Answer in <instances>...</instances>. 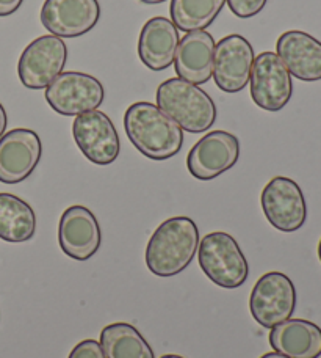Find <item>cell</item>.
I'll list each match as a JSON object with an SVG mask.
<instances>
[{
  "mask_svg": "<svg viewBox=\"0 0 321 358\" xmlns=\"http://www.w3.org/2000/svg\"><path fill=\"white\" fill-rule=\"evenodd\" d=\"M100 346L107 358H156L149 343L132 324H110L100 331Z\"/></svg>",
  "mask_w": 321,
  "mask_h": 358,
  "instance_id": "44dd1931",
  "label": "cell"
},
{
  "mask_svg": "<svg viewBox=\"0 0 321 358\" xmlns=\"http://www.w3.org/2000/svg\"><path fill=\"white\" fill-rule=\"evenodd\" d=\"M199 229L190 217H171L151 236L146 247V266L157 277L184 272L196 257Z\"/></svg>",
  "mask_w": 321,
  "mask_h": 358,
  "instance_id": "7a4b0ae2",
  "label": "cell"
},
{
  "mask_svg": "<svg viewBox=\"0 0 321 358\" xmlns=\"http://www.w3.org/2000/svg\"><path fill=\"white\" fill-rule=\"evenodd\" d=\"M43 152L41 138L31 129H13L0 137V182L19 184L33 173Z\"/></svg>",
  "mask_w": 321,
  "mask_h": 358,
  "instance_id": "4fadbf2b",
  "label": "cell"
},
{
  "mask_svg": "<svg viewBox=\"0 0 321 358\" xmlns=\"http://www.w3.org/2000/svg\"><path fill=\"white\" fill-rule=\"evenodd\" d=\"M297 308L293 281L281 272H268L257 280L249 299V310L257 324L265 329L290 319Z\"/></svg>",
  "mask_w": 321,
  "mask_h": 358,
  "instance_id": "5b68a950",
  "label": "cell"
},
{
  "mask_svg": "<svg viewBox=\"0 0 321 358\" xmlns=\"http://www.w3.org/2000/svg\"><path fill=\"white\" fill-rule=\"evenodd\" d=\"M6 124H8V117H6L3 106L0 104V137H2L6 131Z\"/></svg>",
  "mask_w": 321,
  "mask_h": 358,
  "instance_id": "484cf974",
  "label": "cell"
},
{
  "mask_svg": "<svg viewBox=\"0 0 321 358\" xmlns=\"http://www.w3.org/2000/svg\"><path fill=\"white\" fill-rule=\"evenodd\" d=\"M269 344L288 358L321 357V329L306 319H287L271 329Z\"/></svg>",
  "mask_w": 321,
  "mask_h": 358,
  "instance_id": "d6986e66",
  "label": "cell"
},
{
  "mask_svg": "<svg viewBox=\"0 0 321 358\" xmlns=\"http://www.w3.org/2000/svg\"><path fill=\"white\" fill-rule=\"evenodd\" d=\"M249 84L254 104L267 112H279L292 99V76L274 52L255 57Z\"/></svg>",
  "mask_w": 321,
  "mask_h": 358,
  "instance_id": "9c48e42d",
  "label": "cell"
},
{
  "mask_svg": "<svg viewBox=\"0 0 321 358\" xmlns=\"http://www.w3.org/2000/svg\"><path fill=\"white\" fill-rule=\"evenodd\" d=\"M36 215L27 201L11 194H0V239L13 244L35 236Z\"/></svg>",
  "mask_w": 321,
  "mask_h": 358,
  "instance_id": "ffe728a7",
  "label": "cell"
},
{
  "mask_svg": "<svg viewBox=\"0 0 321 358\" xmlns=\"http://www.w3.org/2000/svg\"><path fill=\"white\" fill-rule=\"evenodd\" d=\"M226 0H172L170 6L172 24L177 30H204L215 21Z\"/></svg>",
  "mask_w": 321,
  "mask_h": 358,
  "instance_id": "7402d4cb",
  "label": "cell"
},
{
  "mask_svg": "<svg viewBox=\"0 0 321 358\" xmlns=\"http://www.w3.org/2000/svg\"><path fill=\"white\" fill-rule=\"evenodd\" d=\"M24 0H0V17L10 16L19 10Z\"/></svg>",
  "mask_w": 321,
  "mask_h": 358,
  "instance_id": "d4e9b609",
  "label": "cell"
},
{
  "mask_svg": "<svg viewBox=\"0 0 321 358\" xmlns=\"http://www.w3.org/2000/svg\"><path fill=\"white\" fill-rule=\"evenodd\" d=\"M179 41V30L172 21L162 16L152 17L140 31V60L151 71H165L176 59Z\"/></svg>",
  "mask_w": 321,
  "mask_h": 358,
  "instance_id": "ac0fdd59",
  "label": "cell"
},
{
  "mask_svg": "<svg viewBox=\"0 0 321 358\" xmlns=\"http://www.w3.org/2000/svg\"><path fill=\"white\" fill-rule=\"evenodd\" d=\"M59 242L63 253L75 261H87L98 253L102 233L96 215L75 204L64 210L59 223Z\"/></svg>",
  "mask_w": 321,
  "mask_h": 358,
  "instance_id": "9a60e30c",
  "label": "cell"
},
{
  "mask_svg": "<svg viewBox=\"0 0 321 358\" xmlns=\"http://www.w3.org/2000/svg\"><path fill=\"white\" fill-rule=\"evenodd\" d=\"M318 258L321 261V239H320V244H318Z\"/></svg>",
  "mask_w": 321,
  "mask_h": 358,
  "instance_id": "f546056e",
  "label": "cell"
},
{
  "mask_svg": "<svg viewBox=\"0 0 321 358\" xmlns=\"http://www.w3.org/2000/svg\"><path fill=\"white\" fill-rule=\"evenodd\" d=\"M73 137L82 155L96 165H110L121 152L117 127L100 110L77 115L73 123Z\"/></svg>",
  "mask_w": 321,
  "mask_h": 358,
  "instance_id": "30bf717a",
  "label": "cell"
},
{
  "mask_svg": "<svg viewBox=\"0 0 321 358\" xmlns=\"http://www.w3.org/2000/svg\"><path fill=\"white\" fill-rule=\"evenodd\" d=\"M157 107L190 134L209 131L216 120L214 99L202 88L179 78L160 84Z\"/></svg>",
  "mask_w": 321,
  "mask_h": 358,
  "instance_id": "3957f363",
  "label": "cell"
},
{
  "mask_svg": "<svg viewBox=\"0 0 321 358\" xmlns=\"http://www.w3.org/2000/svg\"><path fill=\"white\" fill-rule=\"evenodd\" d=\"M100 17L98 0H46L41 24L59 38H77L91 31Z\"/></svg>",
  "mask_w": 321,
  "mask_h": 358,
  "instance_id": "5bb4252c",
  "label": "cell"
},
{
  "mask_svg": "<svg viewBox=\"0 0 321 358\" xmlns=\"http://www.w3.org/2000/svg\"><path fill=\"white\" fill-rule=\"evenodd\" d=\"M215 40L209 31H188L179 41L174 69L179 79L202 85L214 76Z\"/></svg>",
  "mask_w": 321,
  "mask_h": 358,
  "instance_id": "e0dca14e",
  "label": "cell"
},
{
  "mask_svg": "<svg viewBox=\"0 0 321 358\" xmlns=\"http://www.w3.org/2000/svg\"><path fill=\"white\" fill-rule=\"evenodd\" d=\"M140 2H143L146 5H158V3L166 2V0H140Z\"/></svg>",
  "mask_w": 321,
  "mask_h": 358,
  "instance_id": "83f0119b",
  "label": "cell"
},
{
  "mask_svg": "<svg viewBox=\"0 0 321 358\" xmlns=\"http://www.w3.org/2000/svg\"><path fill=\"white\" fill-rule=\"evenodd\" d=\"M160 358H184V357L176 355V354H168V355H162Z\"/></svg>",
  "mask_w": 321,
  "mask_h": 358,
  "instance_id": "f1b7e54d",
  "label": "cell"
},
{
  "mask_svg": "<svg viewBox=\"0 0 321 358\" xmlns=\"http://www.w3.org/2000/svg\"><path fill=\"white\" fill-rule=\"evenodd\" d=\"M226 2L229 5V10L232 11L237 17L248 19L259 15V13L265 8L268 0H226Z\"/></svg>",
  "mask_w": 321,
  "mask_h": 358,
  "instance_id": "603a6c76",
  "label": "cell"
},
{
  "mask_svg": "<svg viewBox=\"0 0 321 358\" xmlns=\"http://www.w3.org/2000/svg\"><path fill=\"white\" fill-rule=\"evenodd\" d=\"M68 358H107L104 350H102L100 343L96 340L80 341L77 346L70 350Z\"/></svg>",
  "mask_w": 321,
  "mask_h": 358,
  "instance_id": "cb8c5ba5",
  "label": "cell"
},
{
  "mask_svg": "<svg viewBox=\"0 0 321 358\" xmlns=\"http://www.w3.org/2000/svg\"><path fill=\"white\" fill-rule=\"evenodd\" d=\"M276 54L290 76L304 82L321 80V41L301 30H288L276 43Z\"/></svg>",
  "mask_w": 321,
  "mask_h": 358,
  "instance_id": "2e32d148",
  "label": "cell"
},
{
  "mask_svg": "<svg viewBox=\"0 0 321 358\" xmlns=\"http://www.w3.org/2000/svg\"><path fill=\"white\" fill-rule=\"evenodd\" d=\"M240 142L234 134L211 131L193 146L187 157L191 176L199 181H210L226 173L239 162Z\"/></svg>",
  "mask_w": 321,
  "mask_h": 358,
  "instance_id": "8fae6325",
  "label": "cell"
},
{
  "mask_svg": "<svg viewBox=\"0 0 321 358\" xmlns=\"http://www.w3.org/2000/svg\"><path fill=\"white\" fill-rule=\"evenodd\" d=\"M260 204L267 220L282 233L298 231L306 223L307 204L304 194L290 178H273L262 192Z\"/></svg>",
  "mask_w": 321,
  "mask_h": 358,
  "instance_id": "ba28073f",
  "label": "cell"
},
{
  "mask_svg": "<svg viewBox=\"0 0 321 358\" xmlns=\"http://www.w3.org/2000/svg\"><path fill=\"white\" fill-rule=\"evenodd\" d=\"M260 358H288V357L282 355V354H279V352H268V354H265V355H262Z\"/></svg>",
  "mask_w": 321,
  "mask_h": 358,
  "instance_id": "4316f807",
  "label": "cell"
},
{
  "mask_svg": "<svg viewBox=\"0 0 321 358\" xmlns=\"http://www.w3.org/2000/svg\"><path fill=\"white\" fill-rule=\"evenodd\" d=\"M104 87L100 82L85 73H61L46 88V101L52 110L64 117L98 110L104 102Z\"/></svg>",
  "mask_w": 321,
  "mask_h": 358,
  "instance_id": "52a82bcc",
  "label": "cell"
},
{
  "mask_svg": "<svg viewBox=\"0 0 321 358\" xmlns=\"http://www.w3.org/2000/svg\"><path fill=\"white\" fill-rule=\"evenodd\" d=\"M68 48L61 38L44 35L31 41L17 63V74L22 85L30 90L47 88L63 73Z\"/></svg>",
  "mask_w": 321,
  "mask_h": 358,
  "instance_id": "8992f818",
  "label": "cell"
},
{
  "mask_svg": "<svg viewBox=\"0 0 321 358\" xmlns=\"http://www.w3.org/2000/svg\"><path fill=\"white\" fill-rule=\"evenodd\" d=\"M124 129L135 148L152 161H166L182 150V127L151 102H135L127 108Z\"/></svg>",
  "mask_w": 321,
  "mask_h": 358,
  "instance_id": "6da1fadb",
  "label": "cell"
},
{
  "mask_svg": "<svg viewBox=\"0 0 321 358\" xmlns=\"http://www.w3.org/2000/svg\"><path fill=\"white\" fill-rule=\"evenodd\" d=\"M202 272L215 285L235 289L248 280L249 264L232 236L223 231L209 233L202 238L197 250Z\"/></svg>",
  "mask_w": 321,
  "mask_h": 358,
  "instance_id": "277c9868",
  "label": "cell"
},
{
  "mask_svg": "<svg viewBox=\"0 0 321 358\" xmlns=\"http://www.w3.org/2000/svg\"><path fill=\"white\" fill-rule=\"evenodd\" d=\"M254 49L245 36L227 35L215 44L214 78L226 93H239L248 85L254 65Z\"/></svg>",
  "mask_w": 321,
  "mask_h": 358,
  "instance_id": "7c38bea8",
  "label": "cell"
}]
</instances>
